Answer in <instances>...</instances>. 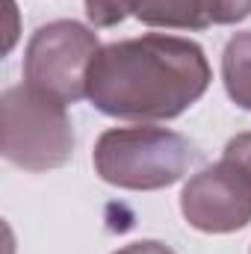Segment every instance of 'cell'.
<instances>
[{
    "label": "cell",
    "mask_w": 251,
    "mask_h": 254,
    "mask_svg": "<svg viewBox=\"0 0 251 254\" xmlns=\"http://www.w3.org/2000/svg\"><path fill=\"white\" fill-rule=\"evenodd\" d=\"M213 71L198 42L148 33L104 45L89 68L86 98L110 119L169 122L210 89Z\"/></svg>",
    "instance_id": "1"
},
{
    "label": "cell",
    "mask_w": 251,
    "mask_h": 254,
    "mask_svg": "<svg viewBox=\"0 0 251 254\" xmlns=\"http://www.w3.org/2000/svg\"><path fill=\"white\" fill-rule=\"evenodd\" d=\"M92 163L110 187L154 192L178 184L198 163V151L187 136L166 127H113L98 136Z\"/></svg>",
    "instance_id": "2"
},
{
    "label": "cell",
    "mask_w": 251,
    "mask_h": 254,
    "mask_svg": "<svg viewBox=\"0 0 251 254\" xmlns=\"http://www.w3.org/2000/svg\"><path fill=\"white\" fill-rule=\"evenodd\" d=\"M0 151L24 172L60 169L74 154L68 104L33 89L9 86L0 98Z\"/></svg>",
    "instance_id": "3"
},
{
    "label": "cell",
    "mask_w": 251,
    "mask_h": 254,
    "mask_svg": "<svg viewBox=\"0 0 251 254\" xmlns=\"http://www.w3.org/2000/svg\"><path fill=\"white\" fill-rule=\"evenodd\" d=\"M101 51L98 33L80 21H51L39 27L24 54V83L63 101L86 98L89 68Z\"/></svg>",
    "instance_id": "4"
},
{
    "label": "cell",
    "mask_w": 251,
    "mask_h": 254,
    "mask_svg": "<svg viewBox=\"0 0 251 254\" xmlns=\"http://www.w3.org/2000/svg\"><path fill=\"white\" fill-rule=\"evenodd\" d=\"M181 213L201 234H234L251 225V169L222 154L184 184Z\"/></svg>",
    "instance_id": "5"
},
{
    "label": "cell",
    "mask_w": 251,
    "mask_h": 254,
    "mask_svg": "<svg viewBox=\"0 0 251 254\" xmlns=\"http://www.w3.org/2000/svg\"><path fill=\"white\" fill-rule=\"evenodd\" d=\"M133 15L163 30H204L213 24L210 0H136Z\"/></svg>",
    "instance_id": "6"
},
{
    "label": "cell",
    "mask_w": 251,
    "mask_h": 254,
    "mask_svg": "<svg viewBox=\"0 0 251 254\" xmlns=\"http://www.w3.org/2000/svg\"><path fill=\"white\" fill-rule=\"evenodd\" d=\"M222 83L228 98L251 113V30L228 39L222 54Z\"/></svg>",
    "instance_id": "7"
},
{
    "label": "cell",
    "mask_w": 251,
    "mask_h": 254,
    "mask_svg": "<svg viewBox=\"0 0 251 254\" xmlns=\"http://www.w3.org/2000/svg\"><path fill=\"white\" fill-rule=\"evenodd\" d=\"M86 3V18L92 27H116L127 15H133L136 0H83Z\"/></svg>",
    "instance_id": "8"
},
{
    "label": "cell",
    "mask_w": 251,
    "mask_h": 254,
    "mask_svg": "<svg viewBox=\"0 0 251 254\" xmlns=\"http://www.w3.org/2000/svg\"><path fill=\"white\" fill-rule=\"evenodd\" d=\"M251 15V0H210L213 24H240Z\"/></svg>",
    "instance_id": "9"
},
{
    "label": "cell",
    "mask_w": 251,
    "mask_h": 254,
    "mask_svg": "<svg viewBox=\"0 0 251 254\" xmlns=\"http://www.w3.org/2000/svg\"><path fill=\"white\" fill-rule=\"evenodd\" d=\"M225 154L234 157V160H240V163H246V166L251 169V133H240V136H234V139L225 145Z\"/></svg>",
    "instance_id": "10"
},
{
    "label": "cell",
    "mask_w": 251,
    "mask_h": 254,
    "mask_svg": "<svg viewBox=\"0 0 251 254\" xmlns=\"http://www.w3.org/2000/svg\"><path fill=\"white\" fill-rule=\"evenodd\" d=\"M113 254H175L166 243H157V240H139V243H130L125 249H119V252Z\"/></svg>",
    "instance_id": "11"
},
{
    "label": "cell",
    "mask_w": 251,
    "mask_h": 254,
    "mask_svg": "<svg viewBox=\"0 0 251 254\" xmlns=\"http://www.w3.org/2000/svg\"><path fill=\"white\" fill-rule=\"evenodd\" d=\"M6 6H9V36H6V54H9L12 45H15V39H18V27H15V15H18V9H15V0H6Z\"/></svg>",
    "instance_id": "12"
}]
</instances>
